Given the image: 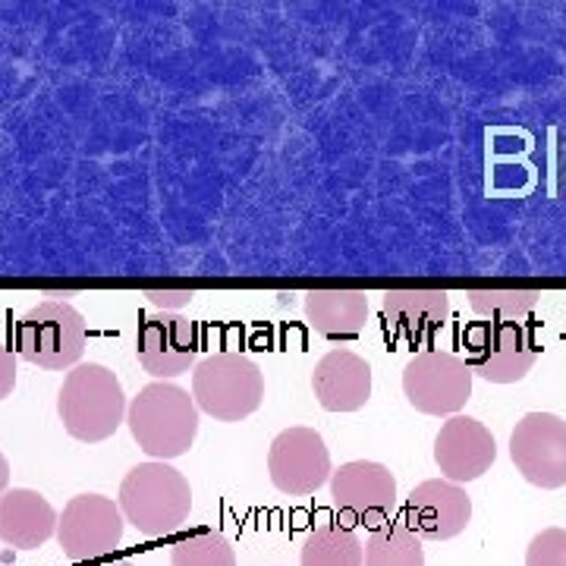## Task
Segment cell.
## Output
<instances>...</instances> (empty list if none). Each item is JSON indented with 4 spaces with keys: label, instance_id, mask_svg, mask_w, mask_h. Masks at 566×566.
I'll use <instances>...</instances> for the list:
<instances>
[{
    "label": "cell",
    "instance_id": "obj_9",
    "mask_svg": "<svg viewBox=\"0 0 566 566\" xmlns=\"http://www.w3.org/2000/svg\"><path fill=\"white\" fill-rule=\"evenodd\" d=\"M510 460L528 485H566V422L554 412H526L510 434Z\"/></svg>",
    "mask_w": 566,
    "mask_h": 566
},
{
    "label": "cell",
    "instance_id": "obj_20",
    "mask_svg": "<svg viewBox=\"0 0 566 566\" xmlns=\"http://www.w3.org/2000/svg\"><path fill=\"white\" fill-rule=\"evenodd\" d=\"M365 547L349 526L327 523L308 532L300 564L303 566H363Z\"/></svg>",
    "mask_w": 566,
    "mask_h": 566
},
{
    "label": "cell",
    "instance_id": "obj_14",
    "mask_svg": "<svg viewBox=\"0 0 566 566\" xmlns=\"http://www.w3.org/2000/svg\"><path fill=\"white\" fill-rule=\"evenodd\" d=\"M494 460H497V444L485 422L472 416H450L441 424L434 438V463L447 482L453 485L475 482L494 465Z\"/></svg>",
    "mask_w": 566,
    "mask_h": 566
},
{
    "label": "cell",
    "instance_id": "obj_10",
    "mask_svg": "<svg viewBox=\"0 0 566 566\" xmlns=\"http://www.w3.org/2000/svg\"><path fill=\"white\" fill-rule=\"evenodd\" d=\"M123 510L104 494H80L63 506L57 523V542H61L66 560L85 564L111 554L123 542Z\"/></svg>",
    "mask_w": 566,
    "mask_h": 566
},
{
    "label": "cell",
    "instance_id": "obj_2",
    "mask_svg": "<svg viewBox=\"0 0 566 566\" xmlns=\"http://www.w3.org/2000/svg\"><path fill=\"white\" fill-rule=\"evenodd\" d=\"M126 424L136 438V444L158 463L177 460L189 453L199 434V406L170 381H151L142 387L139 397H133Z\"/></svg>",
    "mask_w": 566,
    "mask_h": 566
},
{
    "label": "cell",
    "instance_id": "obj_1",
    "mask_svg": "<svg viewBox=\"0 0 566 566\" xmlns=\"http://www.w3.org/2000/svg\"><path fill=\"white\" fill-rule=\"evenodd\" d=\"M126 394L120 378L102 363L76 365L57 390V416L70 438L98 444L126 422Z\"/></svg>",
    "mask_w": 566,
    "mask_h": 566
},
{
    "label": "cell",
    "instance_id": "obj_15",
    "mask_svg": "<svg viewBox=\"0 0 566 566\" xmlns=\"http://www.w3.org/2000/svg\"><path fill=\"white\" fill-rule=\"evenodd\" d=\"M312 390L327 412H359L371 400V365L353 349H331L312 371Z\"/></svg>",
    "mask_w": 566,
    "mask_h": 566
},
{
    "label": "cell",
    "instance_id": "obj_21",
    "mask_svg": "<svg viewBox=\"0 0 566 566\" xmlns=\"http://www.w3.org/2000/svg\"><path fill=\"white\" fill-rule=\"evenodd\" d=\"M465 296L482 322H526L542 303L538 290H469Z\"/></svg>",
    "mask_w": 566,
    "mask_h": 566
},
{
    "label": "cell",
    "instance_id": "obj_17",
    "mask_svg": "<svg viewBox=\"0 0 566 566\" xmlns=\"http://www.w3.org/2000/svg\"><path fill=\"white\" fill-rule=\"evenodd\" d=\"M387 327L409 340H424L438 334L450 318V296L444 290H390L381 300Z\"/></svg>",
    "mask_w": 566,
    "mask_h": 566
},
{
    "label": "cell",
    "instance_id": "obj_18",
    "mask_svg": "<svg viewBox=\"0 0 566 566\" xmlns=\"http://www.w3.org/2000/svg\"><path fill=\"white\" fill-rule=\"evenodd\" d=\"M305 318L324 340H353L368 322V296L363 290H312L305 293Z\"/></svg>",
    "mask_w": 566,
    "mask_h": 566
},
{
    "label": "cell",
    "instance_id": "obj_4",
    "mask_svg": "<svg viewBox=\"0 0 566 566\" xmlns=\"http://www.w3.org/2000/svg\"><path fill=\"white\" fill-rule=\"evenodd\" d=\"M192 400L218 422H243L264 400V375L245 353H214L192 368Z\"/></svg>",
    "mask_w": 566,
    "mask_h": 566
},
{
    "label": "cell",
    "instance_id": "obj_24",
    "mask_svg": "<svg viewBox=\"0 0 566 566\" xmlns=\"http://www.w3.org/2000/svg\"><path fill=\"white\" fill-rule=\"evenodd\" d=\"M17 387V353L0 344V403L13 394Z\"/></svg>",
    "mask_w": 566,
    "mask_h": 566
},
{
    "label": "cell",
    "instance_id": "obj_25",
    "mask_svg": "<svg viewBox=\"0 0 566 566\" xmlns=\"http://www.w3.org/2000/svg\"><path fill=\"white\" fill-rule=\"evenodd\" d=\"M145 296H148V303L151 305L170 312V308H182V305L192 303L196 293H189V290H151V293H145Z\"/></svg>",
    "mask_w": 566,
    "mask_h": 566
},
{
    "label": "cell",
    "instance_id": "obj_7",
    "mask_svg": "<svg viewBox=\"0 0 566 566\" xmlns=\"http://www.w3.org/2000/svg\"><path fill=\"white\" fill-rule=\"evenodd\" d=\"M472 368L463 356L444 349H422L403 368V394L424 416H460L472 397Z\"/></svg>",
    "mask_w": 566,
    "mask_h": 566
},
{
    "label": "cell",
    "instance_id": "obj_22",
    "mask_svg": "<svg viewBox=\"0 0 566 566\" xmlns=\"http://www.w3.org/2000/svg\"><path fill=\"white\" fill-rule=\"evenodd\" d=\"M170 566H237V554L221 532H192L170 547Z\"/></svg>",
    "mask_w": 566,
    "mask_h": 566
},
{
    "label": "cell",
    "instance_id": "obj_12",
    "mask_svg": "<svg viewBox=\"0 0 566 566\" xmlns=\"http://www.w3.org/2000/svg\"><path fill=\"white\" fill-rule=\"evenodd\" d=\"M136 359L155 381L180 378L199 365V334L182 315H148L136 334Z\"/></svg>",
    "mask_w": 566,
    "mask_h": 566
},
{
    "label": "cell",
    "instance_id": "obj_6",
    "mask_svg": "<svg viewBox=\"0 0 566 566\" xmlns=\"http://www.w3.org/2000/svg\"><path fill=\"white\" fill-rule=\"evenodd\" d=\"M85 353V322L70 303L48 300L29 308L17 327V356L44 371L76 368Z\"/></svg>",
    "mask_w": 566,
    "mask_h": 566
},
{
    "label": "cell",
    "instance_id": "obj_13",
    "mask_svg": "<svg viewBox=\"0 0 566 566\" xmlns=\"http://www.w3.org/2000/svg\"><path fill=\"white\" fill-rule=\"evenodd\" d=\"M403 520L419 538L450 542L469 526L472 497L465 494L463 485H453L447 479H428L409 491Z\"/></svg>",
    "mask_w": 566,
    "mask_h": 566
},
{
    "label": "cell",
    "instance_id": "obj_3",
    "mask_svg": "<svg viewBox=\"0 0 566 566\" xmlns=\"http://www.w3.org/2000/svg\"><path fill=\"white\" fill-rule=\"evenodd\" d=\"M123 520L142 538L174 535L189 520L192 488L180 469L167 463H139L126 472L120 485Z\"/></svg>",
    "mask_w": 566,
    "mask_h": 566
},
{
    "label": "cell",
    "instance_id": "obj_23",
    "mask_svg": "<svg viewBox=\"0 0 566 566\" xmlns=\"http://www.w3.org/2000/svg\"><path fill=\"white\" fill-rule=\"evenodd\" d=\"M526 566H566V528H542L528 542Z\"/></svg>",
    "mask_w": 566,
    "mask_h": 566
},
{
    "label": "cell",
    "instance_id": "obj_16",
    "mask_svg": "<svg viewBox=\"0 0 566 566\" xmlns=\"http://www.w3.org/2000/svg\"><path fill=\"white\" fill-rule=\"evenodd\" d=\"M61 516L32 488H13L0 497V542L20 551H35L54 532Z\"/></svg>",
    "mask_w": 566,
    "mask_h": 566
},
{
    "label": "cell",
    "instance_id": "obj_26",
    "mask_svg": "<svg viewBox=\"0 0 566 566\" xmlns=\"http://www.w3.org/2000/svg\"><path fill=\"white\" fill-rule=\"evenodd\" d=\"M7 482H10V463H7V457L0 453V497L7 494Z\"/></svg>",
    "mask_w": 566,
    "mask_h": 566
},
{
    "label": "cell",
    "instance_id": "obj_19",
    "mask_svg": "<svg viewBox=\"0 0 566 566\" xmlns=\"http://www.w3.org/2000/svg\"><path fill=\"white\" fill-rule=\"evenodd\" d=\"M363 566H424L422 538L406 520H390L365 538Z\"/></svg>",
    "mask_w": 566,
    "mask_h": 566
},
{
    "label": "cell",
    "instance_id": "obj_8",
    "mask_svg": "<svg viewBox=\"0 0 566 566\" xmlns=\"http://www.w3.org/2000/svg\"><path fill=\"white\" fill-rule=\"evenodd\" d=\"M331 497L349 526L375 532L390 523L397 513V479L387 465L371 463V460H353V463L334 469Z\"/></svg>",
    "mask_w": 566,
    "mask_h": 566
},
{
    "label": "cell",
    "instance_id": "obj_11",
    "mask_svg": "<svg viewBox=\"0 0 566 566\" xmlns=\"http://www.w3.org/2000/svg\"><path fill=\"white\" fill-rule=\"evenodd\" d=\"M268 475L290 497L315 494L334 475L331 453L315 428H286L268 450Z\"/></svg>",
    "mask_w": 566,
    "mask_h": 566
},
{
    "label": "cell",
    "instance_id": "obj_5",
    "mask_svg": "<svg viewBox=\"0 0 566 566\" xmlns=\"http://www.w3.org/2000/svg\"><path fill=\"white\" fill-rule=\"evenodd\" d=\"M465 365L488 385H516L523 381L538 359L542 346L535 344L532 327L523 322H475L463 334Z\"/></svg>",
    "mask_w": 566,
    "mask_h": 566
}]
</instances>
